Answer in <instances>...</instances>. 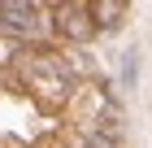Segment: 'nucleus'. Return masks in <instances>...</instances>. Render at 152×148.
<instances>
[{
  "mask_svg": "<svg viewBox=\"0 0 152 148\" xmlns=\"http://www.w3.org/2000/svg\"><path fill=\"white\" fill-rule=\"evenodd\" d=\"M9 83H13V70H0V91L9 87Z\"/></svg>",
  "mask_w": 152,
  "mask_h": 148,
  "instance_id": "obj_5",
  "label": "nucleus"
},
{
  "mask_svg": "<svg viewBox=\"0 0 152 148\" xmlns=\"http://www.w3.org/2000/svg\"><path fill=\"white\" fill-rule=\"evenodd\" d=\"M52 9V26H57L61 48H87L96 39V18L87 0H65V4H48Z\"/></svg>",
  "mask_w": 152,
  "mask_h": 148,
  "instance_id": "obj_2",
  "label": "nucleus"
},
{
  "mask_svg": "<svg viewBox=\"0 0 152 148\" xmlns=\"http://www.w3.org/2000/svg\"><path fill=\"white\" fill-rule=\"evenodd\" d=\"M13 79L26 87V96L44 109V113H65V105H70L74 87L65 74H52V70H35V66H13Z\"/></svg>",
  "mask_w": 152,
  "mask_h": 148,
  "instance_id": "obj_1",
  "label": "nucleus"
},
{
  "mask_svg": "<svg viewBox=\"0 0 152 148\" xmlns=\"http://www.w3.org/2000/svg\"><path fill=\"white\" fill-rule=\"evenodd\" d=\"M91 18H96V26L113 31V26H122L130 18V9L122 4V0H96V4H91Z\"/></svg>",
  "mask_w": 152,
  "mask_h": 148,
  "instance_id": "obj_3",
  "label": "nucleus"
},
{
  "mask_svg": "<svg viewBox=\"0 0 152 148\" xmlns=\"http://www.w3.org/2000/svg\"><path fill=\"white\" fill-rule=\"evenodd\" d=\"M35 148H65V139H61V131H48V135L39 139Z\"/></svg>",
  "mask_w": 152,
  "mask_h": 148,
  "instance_id": "obj_4",
  "label": "nucleus"
}]
</instances>
